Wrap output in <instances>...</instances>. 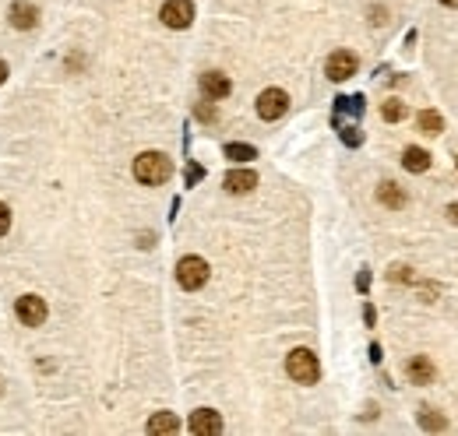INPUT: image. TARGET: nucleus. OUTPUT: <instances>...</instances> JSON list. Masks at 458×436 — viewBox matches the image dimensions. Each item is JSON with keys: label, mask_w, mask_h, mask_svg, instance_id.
<instances>
[{"label": "nucleus", "mask_w": 458, "mask_h": 436, "mask_svg": "<svg viewBox=\"0 0 458 436\" xmlns=\"http://www.w3.org/2000/svg\"><path fill=\"white\" fill-rule=\"evenodd\" d=\"M36 21H39V8L32 0H14L11 4V25L14 28H36Z\"/></svg>", "instance_id": "obj_10"}, {"label": "nucleus", "mask_w": 458, "mask_h": 436, "mask_svg": "<svg viewBox=\"0 0 458 436\" xmlns=\"http://www.w3.org/2000/svg\"><path fill=\"white\" fill-rule=\"evenodd\" d=\"M356 67H360V60H356V53H349V50H335V53L328 56V64H324V71H328L331 81H346V78H353Z\"/></svg>", "instance_id": "obj_7"}, {"label": "nucleus", "mask_w": 458, "mask_h": 436, "mask_svg": "<svg viewBox=\"0 0 458 436\" xmlns=\"http://www.w3.org/2000/svg\"><path fill=\"white\" fill-rule=\"evenodd\" d=\"M216 106H208V102H198V120H205V123H216Z\"/></svg>", "instance_id": "obj_20"}, {"label": "nucleus", "mask_w": 458, "mask_h": 436, "mask_svg": "<svg viewBox=\"0 0 458 436\" xmlns=\"http://www.w3.org/2000/svg\"><path fill=\"white\" fill-rule=\"evenodd\" d=\"M169 173H173V162L166 159L163 151H141L138 159H134V176H138V183H145V186L166 183Z\"/></svg>", "instance_id": "obj_1"}, {"label": "nucleus", "mask_w": 458, "mask_h": 436, "mask_svg": "<svg viewBox=\"0 0 458 436\" xmlns=\"http://www.w3.org/2000/svg\"><path fill=\"white\" fill-rule=\"evenodd\" d=\"M391 278H395V282H409V268H406V264L391 268Z\"/></svg>", "instance_id": "obj_22"}, {"label": "nucleus", "mask_w": 458, "mask_h": 436, "mask_svg": "<svg viewBox=\"0 0 458 436\" xmlns=\"http://www.w3.org/2000/svg\"><path fill=\"white\" fill-rule=\"evenodd\" d=\"M8 229H11V208L0 201V236H8Z\"/></svg>", "instance_id": "obj_21"}, {"label": "nucleus", "mask_w": 458, "mask_h": 436, "mask_svg": "<svg viewBox=\"0 0 458 436\" xmlns=\"http://www.w3.org/2000/svg\"><path fill=\"white\" fill-rule=\"evenodd\" d=\"M4 81H8V64L0 60V85H4Z\"/></svg>", "instance_id": "obj_25"}, {"label": "nucleus", "mask_w": 458, "mask_h": 436, "mask_svg": "<svg viewBox=\"0 0 458 436\" xmlns=\"http://www.w3.org/2000/svg\"><path fill=\"white\" fill-rule=\"evenodd\" d=\"M406 373H409L413 384H430V380H434V362L426 359V356H416V359H409Z\"/></svg>", "instance_id": "obj_12"}, {"label": "nucleus", "mask_w": 458, "mask_h": 436, "mask_svg": "<svg viewBox=\"0 0 458 436\" xmlns=\"http://www.w3.org/2000/svg\"><path fill=\"white\" fill-rule=\"evenodd\" d=\"M226 159H233V162H251L254 159V148L251 144H226Z\"/></svg>", "instance_id": "obj_18"}, {"label": "nucleus", "mask_w": 458, "mask_h": 436, "mask_svg": "<svg viewBox=\"0 0 458 436\" xmlns=\"http://www.w3.org/2000/svg\"><path fill=\"white\" fill-rule=\"evenodd\" d=\"M180 429V419L173 415V412H156L148 419V433L152 436H169V433H176Z\"/></svg>", "instance_id": "obj_13"}, {"label": "nucleus", "mask_w": 458, "mask_h": 436, "mask_svg": "<svg viewBox=\"0 0 458 436\" xmlns=\"http://www.w3.org/2000/svg\"><path fill=\"white\" fill-rule=\"evenodd\" d=\"M286 373L296 380V384H318L321 377V362L311 349H293L286 356Z\"/></svg>", "instance_id": "obj_2"}, {"label": "nucleus", "mask_w": 458, "mask_h": 436, "mask_svg": "<svg viewBox=\"0 0 458 436\" xmlns=\"http://www.w3.org/2000/svg\"><path fill=\"white\" fill-rule=\"evenodd\" d=\"M419 426H423V429H448V419L437 415L434 408H423V412H419Z\"/></svg>", "instance_id": "obj_17"}, {"label": "nucleus", "mask_w": 458, "mask_h": 436, "mask_svg": "<svg viewBox=\"0 0 458 436\" xmlns=\"http://www.w3.org/2000/svg\"><path fill=\"white\" fill-rule=\"evenodd\" d=\"M441 4H448V8H458V0H441Z\"/></svg>", "instance_id": "obj_26"}, {"label": "nucleus", "mask_w": 458, "mask_h": 436, "mask_svg": "<svg viewBox=\"0 0 458 436\" xmlns=\"http://www.w3.org/2000/svg\"><path fill=\"white\" fill-rule=\"evenodd\" d=\"M187 179H191V183H194V179H201V169H198V166H191V169H187Z\"/></svg>", "instance_id": "obj_24"}, {"label": "nucleus", "mask_w": 458, "mask_h": 436, "mask_svg": "<svg viewBox=\"0 0 458 436\" xmlns=\"http://www.w3.org/2000/svg\"><path fill=\"white\" fill-rule=\"evenodd\" d=\"M381 116H384L388 123H399V120L406 116V106H402L399 99H388V102H384V109H381Z\"/></svg>", "instance_id": "obj_19"}, {"label": "nucleus", "mask_w": 458, "mask_h": 436, "mask_svg": "<svg viewBox=\"0 0 458 436\" xmlns=\"http://www.w3.org/2000/svg\"><path fill=\"white\" fill-rule=\"evenodd\" d=\"M159 18L169 28H187L194 21V4H191V0H166L163 11H159Z\"/></svg>", "instance_id": "obj_6"}, {"label": "nucleus", "mask_w": 458, "mask_h": 436, "mask_svg": "<svg viewBox=\"0 0 458 436\" xmlns=\"http://www.w3.org/2000/svg\"><path fill=\"white\" fill-rule=\"evenodd\" d=\"M286 109H289V96L282 88H264L258 96V116L261 120H279Z\"/></svg>", "instance_id": "obj_5"}, {"label": "nucleus", "mask_w": 458, "mask_h": 436, "mask_svg": "<svg viewBox=\"0 0 458 436\" xmlns=\"http://www.w3.org/2000/svg\"><path fill=\"white\" fill-rule=\"evenodd\" d=\"M14 314H18V320L25 324V327H43V320H46V303H43V296H21L18 303H14Z\"/></svg>", "instance_id": "obj_4"}, {"label": "nucleus", "mask_w": 458, "mask_h": 436, "mask_svg": "<svg viewBox=\"0 0 458 436\" xmlns=\"http://www.w3.org/2000/svg\"><path fill=\"white\" fill-rule=\"evenodd\" d=\"M176 282L187 289V292L201 289V285L208 282V264H205L201 257H183V261L176 264Z\"/></svg>", "instance_id": "obj_3"}, {"label": "nucleus", "mask_w": 458, "mask_h": 436, "mask_svg": "<svg viewBox=\"0 0 458 436\" xmlns=\"http://www.w3.org/2000/svg\"><path fill=\"white\" fill-rule=\"evenodd\" d=\"M448 222L458 226V204H448Z\"/></svg>", "instance_id": "obj_23"}, {"label": "nucleus", "mask_w": 458, "mask_h": 436, "mask_svg": "<svg viewBox=\"0 0 458 436\" xmlns=\"http://www.w3.org/2000/svg\"><path fill=\"white\" fill-rule=\"evenodd\" d=\"M187 429H191L194 436H216V433H222V415L211 412V408H198V412L191 415Z\"/></svg>", "instance_id": "obj_8"}, {"label": "nucleus", "mask_w": 458, "mask_h": 436, "mask_svg": "<svg viewBox=\"0 0 458 436\" xmlns=\"http://www.w3.org/2000/svg\"><path fill=\"white\" fill-rule=\"evenodd\" d=\"M222 186L229 194H251L254 186H258V176L251 173V169H233L226 179H222Z\"/></svg>", "instance_id": "obj_11"}, {"label": "nucleus", "mask_w": 458, "mask_h": 436, "mask_svg": "<svg viewBox=\"0 0 458 436\" xmlns=\"http://www.w3.org/2000/svg\"><path fill=\"white\" fill-rule=\"evenodd\" d=\"M416 123H419V131H423L426 138H437V134L444 131V120H441L437 109H423V113L416 116Z\"/></svg>", "instance_id": "obj_15"}, {"label": "nucleus", "mask_w": 458, "mask_h": 436, "mask_svg": "<svg viewBox=\"0 0 458 436\" xmlns=\"http://www.w3.org/2000/svg\"><path fill=\"white\" fill-rule=\"evenodd\" d=\"M377 201H381L384 208H395V211L406 208V194H402V186H399V183H391V179L377 186Z\"/></svg>", "instance_id": "obj_14"}, {"label": "nucleus", "mask_w": 458, "mask_h": 436, "mask_svg": "<svg viewBox=\"0 0 458 436\" xmlns=\"http://www.w3.org/2000/svg\"><path fill=\"white\" fill-rule=\"evenodd\" d=\"M402 166H406L409 173H426V169H430V155H426L423 148H406Z\"/></svg>", "instance_id": "obj_16"}, {"label": "nucleus", "mask_w": 458, "mask_h": 436, "mask_svg": "<svg viewBox=\"0 0 458 436\" xmlns=\"http://www.w3.org/2000/svg\"><path fill=\"white\" fill-rule=\"evenodd\" d=\"M201 91H205V99H226L229 91H233V85H229V78L222 74V71H205L201 74Z\"/></svg>", "instance_id": "obj_9"}]
</instances>
